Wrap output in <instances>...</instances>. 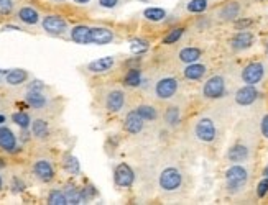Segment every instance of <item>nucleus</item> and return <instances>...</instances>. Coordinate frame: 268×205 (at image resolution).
<instances>
[{
	"instance_id": "49",
	"label": "nucleus",
	"mask_w": 268,
	"mask_h": 205,
	"mask_svg": "<svg viewBox=\"0 0 268 205\" xmlns=\"http://www.w3.org/2000/svg\"><path fill=\"white\" fill-rule=\"evenodd\" d=\"M2 187H3V181H2V176H0V191H2Z\"/></svg>"
},
{
	"instance_id": "12",
	"label": "nucleus",
	"mask_w": 268,
	"mask_h": 205,
	"mask_svg": "<svg viewBox=\"0 0 268 205\" xmlns=\"http://www.w3.org/2000/svg\"><path fill=\"white\" fill-rule=\"evenodd\" d=\"M123 128H125V131L130 133V135H138V133H142L143 128H145V120L137 114V110H132L128 112L125 120H123Z\"/></svg>"
},
{
	"instance_id": "26",
	"label": "nucleus",
	"mask_w": 268,
	"mask_h": 205,
	"mask_svg": "<svg viewBox=\"0 0 268 205\" xmlns=\"http://www.w3.org/2000/svg\"><path fill=\"white\" fill-rule=\"evenodd\" d=\"M32 133L35 138H38V140H46V138L50 136V126H48V122L46 120H35L32 122Z\"/></svg>"
},
{
	"instance_id": "9",
	"label": "nucleus",
	"mask_w": 268,
	"mask_h": 205,
	"mask_svg": "<svg viewBox=\"0 0 268 205\" xmlns=\"http://www.w3.org/2000/svg\"><path fill=\"white\" fill-rule=\"evenodd\" d=\"M260 97V92L257 90L255 85H250V84H245L244 87H240L239 90L235 92V104L240 105V107H249L252 104H255Z\"/></svg>"
},
{
	"instance_id": "4",
	"label": "nucleus",
	"mask_w": 268,
	"mask_h": 205,
	"mask_svg": "<svg viewBox=\"0 0 268 205\" xmlns=\"http://www.w3.org/2000/svg\"><path fill=\"white\" fill-rule=\"evenodd\" d=\"M178 89H179L178 79L171 78V76H166V78H161L160 81H157V84H155V95H157L160 100H169L176 95Z\"/></svg>"
},
{
	"instance_id": "22",
	"label": "nucleus",
	"mask_w": 268,
	"mask_h": 205,
	"mask_svg": "<svg viewBox=\"0 0 268 205\" xmlns=\"http://www.w3.org/2000/svg\"><path fill=\"white\" fill-rule=\"evenodd\" d=\"M18 20L25 25H37L40 23V13L33 7H22L18 10Z\"/></svg>"
},
{
	"instance_id": "28",
	"label": "nucleus",
	"mask_w": 268,
	"mask_h": 205,
	"mask_svg": "<svg viewBox=\"0 0 268 205\" xmlns=\"http://www.w3.org/2000/svg\"><path fill=\"white\" fill-rule=\"evenodd\" d=\"M179 122H181V110L178 109V107H169L164 112V123H166L168 126H178Z\"/></svg>"
},
{
	"instance_id": "13",
	"label": "nucleus",
	"mask_w": 268,
	"mask_h": 205,
	"mask_svg": "<svg viewBox=\"0 0 268 205\" xmlns=\"http://www.w3.org/2000/svg\"><path fill=\"white\" fill-rule=\"evenodd\" d=\"M0 148L7 153H15L20 150V148H17V136H15V133L8 126L3 125H0Z\"/></svg>"
},
{
	"instance_id": "30",
	"label": "nucleus",
	"mask_w": 268,
	"mask_h": 205,
	"mask_svg": "<svg viewBox=\"0 0 268 205\" xmlns=\"http://www.w3.org/2000/svg\"><path fill=\"white\" fill-rule=\"evenodd\" d=\"M64 194H66V199H68V204H73V205L84 204L82 202L81 189H77L76 186H73V184H68V186H66Z\"/></svg>"
},
{
	"instance_id": "46",
	"label": "nucleus",
	"mask_w": 268,
	"mask_h": 205,
	"mask_svg": "<svg viewBox=\"0 0 268 205\" xmlns=\"http://www.w3.org/2000/svg\"><path fill=\"white\" fill-rule=\"evenodd\" d=\"M262 176H264V177H267L268 179V166L264 169V172H262Z\"/></svg>"
},
{
	"instance_id": "11",
	"label": "nucleus",
	"mask_w": 268,
	"mask_h": 205,
	"mask_svg": "<svg viewBox=\"0 0 268 205\" xmlns=\"http://www.w3.org/2000/svg\"><path fill=\"white\" fill-rule=\"evenodd\" d=\"M255 37L254 33L249 32V30H240L239 33H235L234 37L230 38V48L240 53V51H245L249 49L252 44H254Z\"/></svg>"
},
{
	"instance_id": "8",
	"label": "nucleus",
	"mask_w": 268,
	"mask_h": 205,
	"mask_svg": "<svg viewBox=\"0 0 268 205\" xmlns=\"http://www.w3.org/2000/svg\"><path fill=\"white\" fill-rule=\"evenodd\" d=\"M41 27L48 35H63L68 30V22L59 15H46L41 20Z\"/></svg>"
},
{
	"instance_id": "36",
	"label": "nucleus",
	"mask_w": 268,
	"mask_h": 205,
	"mask_svg": "<svg viewBox=\"0 0 268 205\" xmlns=\"http://www.w3.org/2000/svg\"><path fill=\"white\" fill-rule=\"evenodd\" d=\"M148 48H150V43L145 40H140V38H137V40H133L132 43H130V49H132V53H135L137 56H140L143 53H147Z\"/></svg>"
},
{
	"instance_id": "7",
	"label": "nucleus",
	"mask_w": 268,
	"mask_h": 205,
	"mask_svg": "<svg viewBox=\"0 0 268 205\" xmlns=\"http://www.w3.org/2000/svg\"><path fill=\"white\" fill-rule=\"evenodd\" d=\"M114 182L117 187L128 189L135 182V172L127 163H118L114 169Z\"/></svg>"
},
{
	"instance_id": "14",
	"label": "nucleus",
	"mask_w": 268,
	"mask_h": 205,
	"mask_svg": "<svg viewBox=\"0 0 268 205\" xmlns=\"http://www.w3.org/2000/svg\"><path fill=\"white\" fill-rule=\"evenodd\" d=\"M33 174L41 182H50L54 179V169L48 160H38L33 164Z\"/></svg>"
},
{
	"instance_id": "1",
	"label": "nucleus",
	"mask_w": 268,
	"mask_h": 205,
	"mask_svg": "<svg viewBox=\"0 0 268 205\" xmlns=\"http://www.w3.org/2000/svg\"><path fill=\"white\" fill-rule=\"evenodd\" d=\"M249 182V171L242 164H232L225 171V189L230 194L240 192Z\"/></svg>"
},
{
	"instance_id": "15",
	"label": "nucleus",
	"mask_w": 268,
	"mask_h": 205,
	"mask_svg": "<svg viewBox=\"0 0 268 205\" xmlns=\"http://www.w3.org/2000/svg\"><path fill=\"white\" fill-rule=\"evenodd\" d=\"M114 64H115L114 56H106V58H99L87 64V69H89L92 74H106L114 68Z\"/></svg>"
},
{
	"instance_id": "48",
	"label": "nucleus",
	"mask_w": 268,
	"mask_h": 205,
	"mask_svg": "<svg viewBox=\"0 0 268 205\" xmlns=\"http://www.w3.org/2000/svg\"><path fill=\"white\" fill-rule=\"evenodd\" d=\"M2 167H5V161L2 160V158H0V169H2Z\"/></svg>"
},
{
	"instance_id": "45",
	"label": "nucleus",
	"mask_w": 268,
	"mask_h": 205,
	"mask_svg": "<svg viewBox=\"0 0 268 205\" xmlns=\"http://www.w3.org/2000/svg\"><path fill=\"white\" fill-rule=\"evenodd\" d=\"M73 2H76V3H79V5H86V3H89L91 0H73Z\"/></svg>"
},
{
	"instance_id": "24",
	"label": "nucleus",
	"mask_w": 268,
	"mask_h": 205,
	"mask_svg": "<svg viewBox=\"0 0 268 205\" xmlns=\"http://www.w3.org/2000/svg\"><path fill=\"white\" fill-rule=\"evenodd\" d=\"M143 18L152 23H160L166 18V10L161 7H147L143 10Z\"/></svg>"
},
{
	"instance_id": "43",
	"label": "nucleus",
	"mask_w": 268,
	"mask_h": 205,
	"mask_svg": "<svg viewBox=\"0 0 268 205\" xmlns=\"http://www.w3.org/2000/svg\"><path fill=\"white\" fill-rule=\"evenodd\" d=\"M43 87H45V84L41 81H33L32 84H30L28 90H43Z\"/></svg>"
},
{
	"instance_id": "27",
	"label": "nucleus",
	"mask_w": 268,
	"mask_h": 205,
	"mask_svg": "<svg viewBox=\"0 0 268 205\" xmlns=\"http://www.w3.org/2000/svg\"><path fill=\"white\" fill-rule=\"evenodd\" d=\"M27 104L30 107H33V109H43V107L46 105V97L41 94V90H28L27 94Z\"/></svg>"
},
{
	"instance_id": "39",
	"label": "nucleus",
	"mask_w": 268,
	"mask_h": 205,
	"mask_svg": "<svg viewBox=\"0 0 268 205\" xmlns=\"http://www.w3.org/2000/svg\"><path fill=\"white\" fill-rule=\"evenodd\" d=\"M13 10V0H0V15H8Z\"/></svg>"
},
{
	"instance_id": "38",
	"label": "nucleus",
	"mask_w": 268,
	"mask_h": 205,
	"mask_svg": "<svg viewBox=\"0 0 268 205\" xmlns=\"http://www.w3.org/2000/svg\"><path fill=\"white\" fill-rule=\"evenodd\" d=\"M267 196H268V179L264 177L259 184H257V197L264 199Z\"/></svg>"
},
{
	"instance_id": "3",
	"label": "nucleus",
	"mask_w": 268,
	"mask_h": 205,
	"mask_svg": "<svg viewBox=\"0 0 268 205\" xmlns=\"http://www.w3.org/2000/svg\"><path fill=\"white\" fill-rule=\"evenodd\" d=\"M194 136L201 143H213L217 136V126H215L214 120L208 119V117L199 119L194 125Z\"/></svg>"
},
{
	"instance_id": "35",
	"label": "nucleus",
	"mask_w": 268,
	"mask_h": 205,
	"mask_svg": "<svg viewBox=\"0 0 268 205\" xmlns=\"http://www.w3.org/2000/svg\"><path fill=\"white\" fill-rule=\"evenodd\" d=\"M48 204L50 205H68V199H66L64 191L53 189V191L48 194Z\"/></svg>"
},
{
	"instance_id": "29",
	"label": "nucleus",
	"mask_w": 268,
	"mask_h": 205,
	"mask_svg": "<svg viewBox=\"0 0 268 205\" xmlns=\"http://www.w3.org/2000/svg\"><path fill=\"white\" fill-rule=\"evenodd\" d=\"M135 110H137V114L140 115L145 122H155V120L158 119V110L155 109L153 105L143 104V105H138Z\"/></svg>"
},
{
	"instance_id": "17",
	"label": "nucleus",
	"mask_w": 268,
	"mask_h": 205,
	"mask_svg": "<svg viewBox=\"0 0 268 205\" xmlns=\"http://www.w3.org/2000/svg\"><path fill=\"white\" fill-rule=\"evenodd\" d=\"M249 156H250V150L245 145H242V143H235V145H232L227 151V160L234 164L245 163L247 160H249Z\"/></svg>"
},
{
	"instance_id": "32",
	"label": "nucleus",
	"mask_w": 268,
	"mask_h": 205,
	"mask_svg": "<svg viewBox=\"0 0 268 205\" xmlns=\"http://www.w3.org/2000/svg\"><path fill=\"white\" fill-rule=\"evenodd\" d=\"M209 7V0H189L186 10L189 13H204Z\"/></svg>"
},
{
	"instance_id": "51",
	"label": "nucleus",
	"mask_w": 268,
	"mask_h": 205,
	"mask_svg": "<svg viewBox=\"0 0 268 205\" xmlns=\"http://www.w3.org/2000/svg\"><path fill=\"white\" fill-rule=\"evenodd\" d=\"M267 53H268V43H267Z\"/></svg>"
},
{
	"instance_id": "37",
	"label": "nucleus",
	"mask_w": 268,
	"mask_h": 205,
	"mask_svg": "<svg viewBox=\"0 0 268 205\" xmlns=\"http://www.w3.org/2000/svg\"><path fill=\"white\" fill-rule=\"evenodd\" d=\"M81 196H82V202H89L92 201L96 196H97V191L92 186H86V187H82L81 189Z\"/></svg>"
},
{
	"instance_id": "18",
	"label": "nucleus",
	"mask_w": 268,
	"mask_h": 205,
	"mask_svg": "<svg viewBox=\"0 0 268 205\" xmlns=\"http://www.w3.org/2000/svg\"><path fill=\"white\" fill-rule=\"evenodd\" d=\"M91 33H92V44H99V46L109 44L115 38L114 32L107 27H94L91 28Z\"/></svg>"
},
{
	"instance_id": "31",
	"label": "nucleus",
	"mask_w": 268,
	"mask_h": 205,
	"mask_svg": "<svg viewBox=\"0 0 268 205\" xmlns=\"http://www.w3.org/2000/svg\"><path fill=\"white\" fill-rule=\"evenodd\" d=\"M63 167L66 169V172L73 174V176H76V174L81 172L79 161H77V158H74L73 155H66L63 158Z\"/></svg>"
},
{
	"instance_id": "42",
	"label": "nucleus",
	"mask_w": 268,
	"mask_h": 205,
	"mask_svg": "<svg viewBox=\"0 0 268 205\" xmlns=\"http://www.w3.org/2000/svg\"><path fill=\"white\" fill-rule=\"evenodd\" d=\"M12 189L15 192H23L25 191V184L23 181H20L18 177H13V181H12Z\"/></svg>"
},
{
	"instance_id": "10",
	"label": "nucleus",
	"mask_w": 268,
	"mask_h": 205,
	"mask_svg": "<svg viewBox=\"0 0 268 205\" xmlns=\"http://www.w3.org/2000/svg\"><path fill=\"white\" fill-rule=\"evenodd\" d=\"M125 92L120 89H112L106 95V109L110 114H118L125 107Z\"/></svg>"
},
{
	"instance_id": "19",
	"label": "nucleus",
	"mask_w": 268,
	"mask_h": 205,
	"mask_svg": "<svg viewBox=\"0 0 268 205\" xmlns=\"http://www.w3.org/2000/svg\"><path fill=\"white\" fill-rule=\"evenodd\" d=\"M208 73V68L201 63H193V64H186V68L183 69V76L184 79L188 81H201Z\"/></svg>"
},
{
	"instance_id": "47",
	"label": "nucleus",
	"mask_w": 268,
	"mask_h": 205,
	"mask_svg": "<svg viewBox=\"0 0 268 205\" xmlns=\"http://www.w3.org/2000/svg\"><path fill=\"white\" fill-rule=\"evenodd\" d=\"M5 120H7V119H5V115H0V125H2V123H5Z\"/></svg>"
},
{
	"instance_id": "2",
	"label": "nucleus",
	"mask_w": 268,
	"mask_h": 205,
	"mask_svg": "<svg viewBox=\"0 0 268 205\" xmlns=\"http://www.w3.org/2000/svg\"><path fill=\"white\" fill-rule=\"evenodd\" d=\"M158 186L163 192H176L183 186V174L178 167H164L160 172L158 177Z\"/></svg>"
},
{
	"instance_id": "23",
	"label": "nucleus",
	"mask_w": 268,
	"mask_h": 205,
	"mask_svg": "<svg viewBox=\"0 0 268 205\" xmlns=\"http://www.w3.org/2000/svg\"><path fill=\"white\" fill-rule=\"evenodd\" d=\"M142 81H143V74H142L140 68L128 69L127 74L123 76V85L130 87V89H133V87H140L142 85Z\"/></svg>"
},
{
	"instance_id": "40",
	"label": "nucleus",
	"mask_w": 268,
	"mask_h": 205,
	"mask_svg": "<svg viewBox=\"0 0 268 205\" xmlns=\"http://www.w3.org/2000/svg\"><path fill=\"white\" fill-rule=\"evenodd\" d=\"M260 131H262V135H264L268 140V114L262 117V120H260Z\"/></svg>"
},
{
	"instance_id": "41",
	"label": "nucleus",
	"mask_w": 268,
	"mask_h": 205,
	"mask_svg": "<svg viewBox=\"0 0 268 205\" xmlns=\"http://www.w3.org/2000/svg\"><path fill=\"white\" fill-rule=\"evenodd\" d=\"M120 3V0H99V5L102 8H115Z\"/></svg>"
},
{
	"instance_id": "5",
	"label": "nucleus",
	"mask_w": 268,
	"mask_h": 205,
	"mask_svg": "<svg viewBox=\"0 0 268 205\" xmlns=\"http://www.w3.org/2000/svg\"><path fill=\"white\" fill-rule=\"evenodd\" d=\"M203 95L209 100H217L225 95V79L222 76H213L204 82Z\"/></svg>"
},
{
	"instance_id": "50",
	"label": "nucleus",
	"mask_w": 268,
	"mask_h": 205,
	"mask_svg": "<svg viewBox=\"0 0 268 205\" xmlns=\"http://www.w3.org/2000/svg\"><path fill=\"white\" fill-rule=\"evenodd\" d=\"M53 2H64V0H53Z\"/></svg>"
},
{
	"instance_id": "44",
	"label": "nucleus",
	"mask_w": 268,
	"mask_h": 205,
	"mask_svg": "<svg viewBox=\"0 0 268 205\" xmlns=\"http://www.w3.org/2000/svg\"><path fill=\"white\" fill-rule=\"evenodd\" d=\"M252 25V20H242V22H235V27L242 30V28H245V27H250Z\"/></svg>"
},
{
	"instance_id": "33",
	"label": "nucleus",
	"mask_w": 268,
	"mask_h": 205,
	"mask_svg": "<svg viewBox=\"0 0 268 205\" xmlns=\"http://www.w3.org/2000/svg\"><path fill=\"white\" fill-rule=\"evenodd\" d=\"M184 32H186V30H184L183 27H176V28L169 30L166 37L163 38V44H174V43H178V41L184 37Z\"/></svg>"
},
{
	"instance_id": "20",
	"label": "nucleus",
	"mask_w": 268,
	"mask_h": 205,
	"mask_svg": "<svg viewBox=\"0 0 268 205\" xmlns=\"http://www.w3.org/2000/svg\"><path fill=\"white\" fill-rule=\"evenodd\" d=\"M201 54H203V51L199 48H196V46H186V48H183L178 53V59L184 64H193L201 59Z\"/></svg>"
},
{
	"instance_id": "21",
	"label": "nucleus",
	"mask_w": 268,
	"mask_h": 205,
	"mask_svg": "<svg viewBox=\"0 0 268 205\" xmlns=\"http://www.w3.org/2000/svg\"><path fill=\"white\" fill-rule=\"evenodd\" d=\"M239 13H240V3L229 2L219 10V18L224 20V22H232V20H235L239 17Z\"/></svg>"
},
{
	"instance_id": "25",
	"label": "nucleus",
	"mask_w": 268,
	"mask_h": 205,
	"mask_svg": "<svg viewBox=\"0 0 268 205\" xmlns=\"http://www.w3.org/2000/svg\"><path fill=\"white\" fill-rule=\"evenodd\" d=\"M28 79V73L25 69H12L8 71L7 76H5V81H7L8 85H20L23 84L25 81Z\"/></svg>"
},
{
	"instance_id": "34",
	"label": "nucleus",
	"mask_w": 268,
	"mask_h": 205,
	"mask_svg": "<svg viewBox=\"0 0 268 205\" xmlns=\"http://www.w3.org/2000/svg\"><path fill=\"white\" fill-rule=\"evenodd\" d=\"M12 122L15 125H18L22 130H27V128L32 125V119H30V115L27 112H15L12 115Z\"/></svg>"
},
{
	"instance_id": "16",
	"label": "nucleus",
	"mask_w": 268,
	"mask_h": 205,
	"mask_svg": "<svg viewBox=\"0 0 268 205\" xmlns=\"http://www.w3.org/2000/svg\"><path fill=\"white\" fill-rule=\"evenodd\" d=\"M71 40L77 44H91L92 43V33H91V27L87 25H76V27L71 28Z\"/></svg>"
},
{
	"instance_id": "6",
	"label": "nucleus",
	"mask_w": 268,
	"mask_h": 205,
	"mask_svg": "<svg viewBox=\"0 0 268 205\" xmlns=\"http://www.w3.org/2000/svg\"><path fill=\"white\" fill-rule=\"evenodd\" d=\"M240 78L244 81V84H250L255 85L262 82V79L265 78V66L264 63H259V61H254V63H249L242 69Z\"/></svg>"
}]
</instances>
